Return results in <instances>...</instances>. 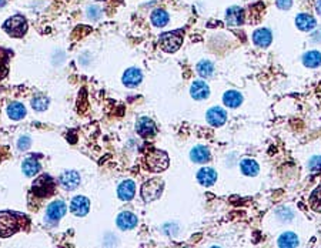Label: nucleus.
Wrapping results in <instances>:
<instances>
[{
    "mask_svg": "<svg viewBox=\"0 0 321 248\" xmlns=\"http://www.w3.org/2000/svg\"><path fill=\"white\" fill-rule=\"evenodd\" d=\"M26 217L10 211H0V237L7 238L23 227Z\"/></svg>",
    "mask_w": 321,
    "mask_h": 248,
    "instance_id": "f257e3e1",
    "label": "nucleus"
},
{
    "mask_svg": "<svg viewBox=\"0 0 321 248\" xmlns=\"http://www.w3.org/2000/svg\"><path fill=\"white\" fill-rule=\"evenodd\" d=\"M144 164H146V169L153 171V173H161L169 167L170 164V160L167 153L157 150V148H151L147 151L146 158H144Z\"/></svg>",
    "mask_w": 321,
    "mask_h": 248,
    "instance_id": "f03ea898",
    "label": "nucleus"
},
{
    "mask_svg": "<svg viewBox=\"0 0 321 248\" xmlns=\"http://www.w3.org/2000/svg\"><path fill=\"white\" fill-rule=\"evenodd\" d=\"M183 30H174V32L163 33L159 37V46L166 53H174L183 45Z\"/></svg>",
    "mask_w": 321,
    "mask_h": 248,
    "instance_id": "7ed1b4c3",
    "label": "nucleus"
},
{
    "mask_svg": "<svg viewBox=\"0 0 321 248\" xmlns=\"http://www.w3.org/2000/svg\"><path fill=\"white\" fill-rule=\"evenodd\" d=\"M164 190V183L161 179H150L141 186V198L144 203H151L160 198Z\"/></svg>",
    "mask_w": 321,
    "mask_h": 248,
    "instance_id": "20e7f679",
    "label": "nucleus"
},
{
    "mask_svg": "<svg viewBox=\"0 0 321 248\" xmlns=\"http://www.w3.org/2000/svg\"><path fill=\"white\" fill-rule=\"evenodd\" d=\"M4 32L12 36V37H22L26 32H27V22L23 16L16 14L10 19H7L4 24H3Z\"/></svg>",
    "mask_w": 321,
    "mask_h": 248,
    "instance_id": "39448f33",
    "label": "nucleus"
},
{
    "mask_svg": "<svg viewBox=\"0 0 321 248\" xmlns=\"http://www.w3.org/2000/svg\"><path fill=\"white\" fill-rule=\"evenodd\" d=\"M32 191L35 192L37 197H40V198L50 197L55 192V180L50 176L43 174V176L37 177L35 180L33 187H32Z\"/></svg>",
    "mask_w": 321,
    "mask_h": 248,
    "instance_id": "423d86ee",
    "label": "nucleus"
},
{
    "mask_svg": "<svg viewBox=\"0 0 321 248\" xmlns=\"http://www.w3.org/2000/svg\"><path fill=\"white\" fill-rule=\"evenodd\" d=\"M66 211H67V207H66L64 201L58 200V201L52 203L47 207L46 220L49 223H58L59 220L66 214Z\"/></svg>",
    "mask_w": 321,
    "mask_h": 248,
    "instance_id": "0eeeda50",
    "label": "nucleus"
},
{
    "mask_svg": "<svg viewBox=\"0 0 321 248\" xmlns=\"http://www.w3.org/2000/svg\"><path fill=\"white\" fill-rule=\"evenodd\" d=\"M90 210V201L87 197H83V195H77L71 200L70 204V211L77 217H83L89 213Z\"/></svg>",
    "mask_w": 321,
    "mask_h": 248,
    "instance_id": "6e6552de",
    "label": "nucleus"
},
{
    "mask_svg": "<svg viewBox=\"0 0 321 248\" xmlns=\"http://www.w3.org/2000/svg\"><path fill=\"white\" fill-rule=\"evenodd\" d=\"M246 19V13L244 9H241L239 6H231L230 9L226 11V23L231 26V27H237L244 23Z\"/></svg>",
    "mask_w": 321,
    "mask_h": 248,
    "instance_id": "1a4fd4ad",
    "label": "nucleus"
},
{
    "mask_svg": "<svg viewBox=\"0 0 321 248\" xmlns=\"http://www.w3.org/2000/svg\"><path fill=\"white\" fill-rule=\"evenodd\" d=\"M80 184V176L77 171H64L62 176H60V186L64 188V190H76Z\"/></svg>",
    "mask_w": 321,
    "mask_h": 248,
    "instance_id": "9d476101",
    "label": "nucleus"
},
{
    "mask_svg": "<svg viewBox=\"0 0 321 248\" xmlns=\"http://www.w3.org/2000/svg\"><path fill=\"white\" fill-rule=\"evenodd\" d=\"M156 130H157L156 124L149 117H140L137 120V123H136V131L141 137H144V138L156 134Z\"/></svg>",
    "mask_w": 321,
    "mask_h": 248,
    "instance_id": "9b49d317",
    "label": "nucleus"
},
{
    "mask_svg": "<svg viewBox=\"0 0 321 248\" xmlns=\"http://www.w3.org/2000/svg\"><path fill=\"white\" fill-rule=\"evenodd\" d=\"M206 117L208 124H211L213 127H220V125H223V124L226 123V120H227V113H226L224 109L216 106V107H211V109L207 112Z\"/></svg>",
    "mask_w": 321,
    "mask_h": 248,
    "instance_id": "f8f14e48",
    "label": "nucleus"
},
{
    "mask_svg": "<svg viewBox=\"0 0 321 248\" xmlns=\"http://www.w3.org/2000/svg\"><path fill=\"white\" fill-rule=\"evenodd\" d=\"M197 180L204 187H211L217 181V173L211 167H203L197 173Z\"/></svg>",
    "mask_w": 321,
    "mask_h": 248,
    "instance_id": "ddd939ff",
    "label": "nucleus"
},
{
    "mask_svg": "<svg viewBox=\"0 0 321 248\" xmlns=\"http://www.w3.org/2000/svg\"><path fill=\"white\" fill-rule=\"evenodd\" d=\"M190 94H192V97L194 100H204V99H207L210 96V87H208V84L204 83V81L197 80L190 87Z\"/></svg>",
    "mask_w": 321,
    "mask_h": 248,
    "instance_id": "4468645a",
    "label": "nucleus"
},
{
    "mask_svg": "<svg viewBox=\"0 0 321 248\" xmlns=\"http://www.w3.org/2000/svg\"><path fill=\"white\" fill-rule=\"evenodd\" d=\"M117 194H119L120 200H123V201H130V200H133V197H134V194H136V184H134V181H123V183L119 186Z\"/></svg>",
    "mask_w": 321,
    "mask_h": 248,
    "instance_id": "2eb2a0df",
    "label": "nucleus"
},
{
    "mask_svg": "<svg viewBox=\"0 0 321 248\" xmlns=\"http://www.w3.org/2000/svg\"><path fill=\"white\" fill-rule=\"evenodd\" d=\"M137 217L130 213V211H123L120 213L117 217V226L120 230H133L134 227L137 226Z\"/></svg>",
    "mask_w": 321,
    "mask_h": 248,
    "instance_id": "dca6fc26",
    "label": "nucleus"
},
{
    "mask_svg": "<svg viewBox=\"0 0 321 248\" xmlns=\"http://www.w3.org/2000/svg\"><path fill=\"white\" fill-rule=\"evenodd\" d=\"M141 79H143L141 71L138 68L134 67L127 68L126 71H125V74H123V83H125V86L130 87V89L137 87L138 84L141 83Z\"/></svg>",
    "mask_w": 321,
    "mask_h": 248,
    "instance_id": "f3484780",
    "label": "nucleus"
},
{
    "mask_svg": "<svg viewBox=\"0 0 321 248\" xmlns=\"http://www.w3.org/2000/svg\"><path fill=\"white\" fill-rule=\"evenodd\" d=\"M271 40H273V34L268 29H257L254 33H253V42L254 45L258 46V47H268L271 45Z\"/></svg>",
    "mask_w": 321,
    "mask_h": 248,
    "instance_id": "a211bd4d",
    "label": "nucleus"
},
{
    "mask_svg": "<svg viewBox=\"0 0 321 248\" xmlns=\"http://www.w3.org/2000/svg\"><path fill=\"white\" fill-rule=\"evenodd\" d=\"M296 26H297L301 32H311V30L316 29L317 22H316V19L311 14L301 13V14H298L297 17H296Z\"/></svg>",
    "mask_w": 321,
    "mask_h": 248,
    "instance_id": "6ab92c4d",
    "label": "nucleus"
},
{
    "mask_svg": "<svg viewBox=\"0 0 321 248\" xmlns=\"http://www.w3.org/2000/svg\"><path fill=\"white\" fill-rule=\"evenodd\" d=\"M190 158L193 163L197 164H204L207 161H210L211 154H210V150L204 146H195L192 151H190Z\"/></svg>",
    "mask_w": 321,
    "mask_h": 248,
    "instance_id": "aec40b11",
    "label": "nucleus"
},
{
    "mask_svg": "<svg viewBox=\"0 0 321 248\" xmlns=\"http://www.w3.org/2000/svg\"><path fill=\"white\" fill-rule=\"evenodd\" d=\"M240 170L241 173L247 177H256L260 171V167L252 158H244L240 163Z\"/></svg>",
    "mask_w": 321,
    "mask_h": 248,
    "instance_id": "412c9836",
    "label": "nucleus"
},
{
    "mask_svg": "<svg viewBox=\"0 0 321 248\" xmlns=\"http://www.w3.org/2000/svg\"><path fill=\"white\" fill-rule=\"evenodd\" d=\"M223 102L230 109H236V107H239L241 103H243V96H241V93H239V91L229 90L224 93Z\"/></svg>",
    "mask_w": 321,
    "mask_h": 248,
    "instance_id": "4be33fe9",
    "label": "nucleus"
},
{
    "mask_svg": "<svg viewBox=\"0 0 321 248\" xmlns=\"http://www.w3.org/2000/svg\"><path fill=\"white\" fill-rule=\"evenodd\" d=\"M303 63L306 67L310 68H316L321 66V53L317 52V50H311V52H307L304 56H303Z\"/></svg>",
    "mask_w": 321,
    "mask_h": 248,
    "instance_id": "5701e85b",
    "label": "nucleus"
},
{
    "mask_svg": "<svg viewBox=\"0 0 321 248\" xmlns=\"http://www.w3.org/2000/svg\"><path fill=\"white\" fill-rule=\"evenodd\" d=\"M151 23L153 26L156 27H164L167 23H169V14L166 10H161V9H156V10L151 13Z\"/></svg>",
    "mask_w": 321,
    "mask_h": 248,
    "instance_id": "b1692460",
    "label": "nucleus"
},
{
    "mask_svg": "<svg viewBox=\"0 0 321 248\" xmlns=\"http://www.w3.org/2000/svg\"><path fill=\"white\" fill-rule=\"evenodd\" d=\"M278 247H297L298 246V237L294 234V233H284L278 237Z\"/></svg>",
    "mask_w": 321,
    "mask_h": 248,
    "instance_id": "393cba45",
    "label": "nucleus"
},
{
    "mask_svg": "<svg viewBox=\"0 0 321 248\" xmlns=\"http://www.w3.org/2000/svg\"><path fill=\"white\" fill-rule=\"evenodd\" d=\"M7 114H9V117L13 119V120H22L24 116H26V107H24L22 103H12L7 107Z\"/></svg>",
    "mask_w": 321,
    "mask_h": 248,
    "instance_id": "a878e982",
    "label": "nucleus"
},
{
    "mask_svg": "<svg viewBox=\"0 0 321 248\" xmlns=\"http://www.w3.org/2000/svg\"><path fill=\"white\" fill-rule=\"evenodd\" d=\"M22 169H23V173L27 177H33L40 171V164L35 158H27V160H24Z\"/></svg>",
    "mask_w": 321,
    "mask_h": 248,
    "instance_id": "bb28decb",
    "label": "nucleus"
},
{
    "mask_svg": "<svg viewBox=\"0 0 321 248\" xmlns=\"http://www.w3.org/2000/svg\"><path fill=\"white\" fill-rule=\"evenodd\" d=\"M197 73H198L201 77H204V79L211 77V76H213V73H214V66H213V63H211V62H208V60H203V62H200V63L197 64Z\"/></svg>",
    "mask_w": 321,
    "mask_h": 248,
    "instance_id": "cd10ccee",
    "label": "nucleus"
},
{
    "mask_svg": "<svg viewBox=\"0 0 321 248\" xmlns=\"http://www.w3.org/2000/svg\"><path fill=\"white\" fill-rule=\"evenodd\" d=\"M310 207L317 211V213H321V186H319L314 191L311 192L310 195Z\"/></svg>",
    "mask_w": 321,
    "mask_h": 248,
    "instance_id": "c85d7f7f",
    "label": "nucleus"
},
{
    "mask_svg": "<svg viewBox=\"0 0 321 248\" xmlns=\"http://www.w3.org/2000/svg\"><path fill=\"white\" fill-rule=\"evenodd\" d=\"M47 106H49V99H47L46 96L39 94V96H36L35 99L32 100V107H33L35 110H37V112L46 110Z\"/></svg>",
    "mask_w": 321,
    "mask_h": 248,
    "instance_id": "c756f323",
    "label": "nucleus"
},
{
    "mask_svg": "<svg viewBox=\"0 0 321 248\" xmlns=\"http://www.w3.org/2000/svg\"><path fill=\"white\" fill-rule=\"evenodd\" d=\"M309 170L311 173H320L321 171V156H316L309 161Z\"/></svg>",
    "mask_w": 321,
    "mask_h": 248,
    "instance_id": "7c9ffc66",
    "label": "nucleus"
},
{
    "mask_svg": "<svg viewBox=\"0 0 321 248\" xmlns=\"http://www.w3.org/2000/svg\"><path fill=\"white\" fill-rule=\"evenodd\" d=\"M7 76V62L4 57L0 56V80Z\"/></svg>",
    "mask_w": 321,
    "mask_h": 248,
    "instance_id": "2f4dec72",
    "label": "nucleus"
},
{
    "mask_svg": "<svg viewBox=\"0 0 321 248\" xmlns=\"http://www.w3.org/2000/svg\"><path fill=\"white\" fill-rule=\"evenodd\" d=\"M30 144H32V140H30L29 137H22V138L19 140V143H17V147H19V150L24 151V150H27V148L30 147Z\"/></svg>",
    "mask_w": 321,
    "mask_h": 248,
    "instance_id": "473e14b6",
    "label": "nucleus"
},
{
    "mask_svg": "<svg viewBox=\"0 0 321 248\" xmlns=\"http://www.w3.org/2000/svg\"><path fill=\"white\" fill-rule=\"evenodd\" d=\"M275 4H277V7L281 9V10H288V9L291 7V4H293V0H277Z\"/></svg>",
    "mask_w": 321,
    "mask_h": 248,
    "instance_id": "72a5a7b5",
    "label": "nucleus"
},
{
    "mask_svg": "<svg viewBox=\"0 0 321 248\" xmlns=\"http://www.w3.org/2000/svg\"><path fill=\"white\" fill-rule=\"evenodd\" d=\"M316 10L321 16V0H317V4H316Z\"/></svg>",
    "mask_w": 321,
    "mask_h": 248,
    "instance_id": "f704fd0d",
    "label": "nucleus"
},
{
    "mask_svg": "<svg viewBox=\"0 0 321 248\" xmlns=\"http://www.w3.org/2000/svg\"><path fill=\"white\" fill-rule=\"evenodd\" d=\"M6 4V0H0V6H4Z\"/></svg>",
    "mask_w": 321,
    "mask_h": 248,
    "instance_id": "c9c22d12",
    "label": "nucleus"
}]
</instances>
